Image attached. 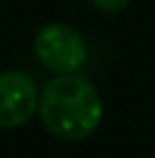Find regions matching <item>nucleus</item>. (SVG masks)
<instances>
[{
  "label": "nucleus",
  "mask_w": 155,
  "mask_h": 158,
  "mask_svg": "<svg viewBox=\"0 0 155 158\" xmlns=\"http://www.w3.org/2000/svg\"><path fill=\"white\" fill-rule=\"evenodd\" d=\"M89 2H91L96 9L105 12V14H116V12H121V9H126L130 0H89Z\"/></svg>",
  "instance_id": "obj_4"
},
{
  "label": "nucleus",
  "mask_w": 155,
  "mask_h": 158,
  "mask_svg": "<svg viewBox=\"0 0 155 158\" xmlns=\"http://www.w3.org/2000/svg\"><path fill=\"white\" fill-rule=\"evenodd\" d=\"M39 115L55 138L78 142L100 126L103 101L96 87L82 76H55L39 96Z\"/></svg>",
  "instance_id": "obj_1"
},
{
  "label": "nucleus",
  "mask_w": 155,
  "mask_h": 158,
  "mask_svg": "<svg viewBox=\"0 0 155 158\" xmlns=\"http://www.w3.org/2000/svg\"><path fill=\"white\" fill-rule=\"evenodd\" d=\"M34 55L55 76L78 73L87 62V44L71 25L48 23L34 37Z\"/></svg>",
  "instance_id": "obj_2"
},
{
  "label": "nucleus",
  "mask_w": 155,
  "mask_h": 158,
  "mask_svg": "<svg viewBox=\"0 0 155 158\" xmlns=\"http://www.w3.org/2000/svg\"><path fill=\"white\" fill-rule=\"evenodd\" d=\"M39 87L23 71L0 73V128L23 126L39 112Z\"/></svg>",
  "instance_id": "obj_3"
}]
</instances>
